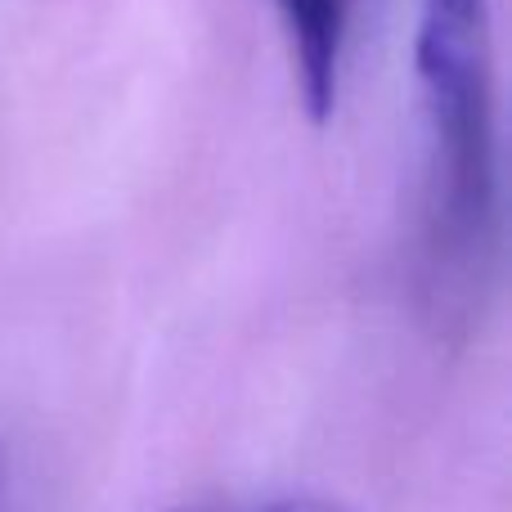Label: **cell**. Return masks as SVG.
<instances>
[{"mask_svg":"<svg viewBox=\"0 0 512 512\" xmlns=\"http://www.w3.org/2000/svg\"><path fill=\"white\" fill-rule=\"evenodd\" d=\"M351 5L355 0H274L301 81V99L315 117L333 113L337 90H342Z\"/></svg>","mask_w":512,"mask_h":512,"instance_id":"2","label":"cell"},{"mask_svg":"<svg viewBox=\"0 0 512 512\" xmlns=\"http://www.w3.org/2000/svg\"><path fill=\"white\" fill-rule=\"evenodd\" d=\"M427 122V248L436 274L472 283L499 221L495 54L486 0H418Z\"/></svg>","mask_w":512,"mask_h":512,"instance_id":"1","label":"cell"},{"mask_svg":"<svg viewBox=\"0 0 512 512\" xmlns=\"http://www.w3.org/2000/svg\"><path fill=\"white\" fill-rule=\"evenodd\" d=\"M225 512H351L333 499H270V504H252V508H225Z\"/></svg>","mask_w":512,"mask_h":512,"instance_id":"3","label":"cell"}]
</instances>
